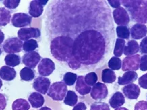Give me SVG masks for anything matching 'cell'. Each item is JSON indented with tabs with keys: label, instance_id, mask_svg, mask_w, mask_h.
I'll return each instance as SVG.
<instances>
[{
	"label": "cell",
	"instance_id": "6da1fadb",
	"mask_svg": "<svg viewBox=\"0 0 147 110\" xmlns=\"http://www.w3.org/2000/svg\"><path fill=\"white\" fill-rule=\"evenodd\" d=\"M51 55L74 70L106 65L115 44L112 12L104 0H55L45 12Z\"/></svg>",
	"mask_w": 147,
	"mask_h": 110
},
{
	"label": "cell",
	"instance_id": "7a4b0ae2",
	"mask_svg": "<svg viewBox=\"0 0 147 110\" xmlns=\"http://www.w3.org/2000/svg\"><path fill=\"white\" fill-rule=\"evenodd\" d=\"M121 3L129 13L132 21L147 23V0H123Z\"/></svg>",
	"mask_w": 147,
	"mask_h": 110
},
{
	"label": "cell",
	"instance_id": "3957f363",
	"mask_svg": "<svg viewBox=\"0 0 147 110\" xmlns=\"http://www.w3.org/2000/svg\"><path fill=\"white\" fill-rule=\"evenodd\" d=\"M67 93V85L62 81L55 82L51 85L48 91L47 95L56 101L64 99Z\"/></svg>",
	"mask_w": 147,
	"mask_h": 110
},
{
	"label": "cell",
	"instance_id": "277c9868",
	"mask_svg": "<svg viewBox=\"0 0 147 110\" xmlns=\"http://www.w3.org/2000/svg\"><path fill=\"white\" fill-rule=\"evenodd\" d=\"M23 41L18 37H10L5 40L1 47L6 54H15L21 52L23 49Z\"/></svg>",
	"mask_w": 147,
	"mask_h": 110
},
{
	"label": "cell",
	"instance_id": "5b68a950",
	"mask_svg": "<svg viewBox=\"0 0 147 110\" xmlns=\"http://www.w3.org/2000/svg\"><path fill=\"white\" fill-rule=\"evenodd\" d=\"M108 90L105 84L98 82L93 86L91 91V97L95 101H102L108 97Z\"/></svg>",
	"mask_w": 147,
	"mask_h": 110
},
{
	"label": "cell",
	"instance_id": "8992f818",
	"mask_svg": "<svg viewBox=\"0 0 147 110\" xmlns=\"http://www.w3.org/2000/svg\"><path fill=\"white\" fill-rule=\"evenodd\" d=\"M112 14L114 21L118 26H126L129 23L131 18L127 11L123 7H119L114 10Z\"/></svg>",
	"mask_w": 147,
	"mask_h": 110
},
{
	"label": "cell",
	"instance_id": "52a82bcc",
	"mask_svg": "<svg viewBox=\"0 0 147 110\" xmlns=\"http://www.w3.org/2000/svg\"><path fill=\"white\" fill-rule=\"evenodd\" d=\"M140 56L138 54L131 56H127L123 60L122 70L124 72L127 71H136L139 69Z\"/></svg>",
	"mask_w": 147,
	"mask_h": 110
},
{
	"label": "cell",
	"instance_id": "ba28073f",
	"mask_svg": "<svg viewBox=\"0 0 147 110\" xmlns=\"http://www.w3.org/2000/svg\"><path fill=\"white\" fill-rule=\"evenodd\" d=\"M18 38L21 41H26L32 38H38L41 35V31L38 28H22L17 32Z\"/></svg>",
	"mask_w": 147,
	"mask_h": 110
},
{
	"label": "cell",
	"instance_id": "9c48e42d",
	"mask_svg": "<svg viewBox=\"0 0 147 110\" xmlns=\"http://www.w3.org/2000/svg\"><path fill=\"white\" fill-rule=\"evenodd\" d=\"M12 24L16 28H22L31 25L32 17L25 13H16L12 16Z\"/></svg>",
	"mask_w": 147,
	"mask_h": 110
},
{
	"label": "cell",
	"instance_id": "30bf717a",
	"mask_svg": "<svg viewBox=\"0 0 147 110\" xmlns=\"http://www.w3.org/2000/svg\"><path fill=\"white\" fill-rule=\"evenodd\" d=\"M38 72L41 76H49L55 70V64L49 58H43L38 65Z\"/></svg>",
	"mask_w": 147,
	"mask_h": 110
},
{
	"label": "cell",
	"instance_id": "8fae6325",
	"mask_svg": "<svg viewBox=\"0 0 147 110\" xmlns=\"http://www.w3.org/2000/svg\"><path fill=\"white\" fill-rule=\"evenodd\" d=\"M51 87V80L44 76H38L33 82V88L38 93L45 95Z\"/></svg>",
	"mask_w": 147,
	"mask_h": 110
},
{
	"label": "cell",
	"instance_id": "7c38bea8",
	"mask_svg": "<svg viewBox=\"0 0 147 110\" xmlns=\"http://www.w3.org/2000/svg\"><path fill=\"white\" fill-rule=\"evenodd\" d=\"M41 56L36 51H32V52L26 53L23 55L22 58V62L26 67L30 68H35L37 66L38 63L40 62Z\"/></svg>",
	"mask_w": 147,
	"mask_h": 110
},
{
	"label": "cell",
	"instance_id": "4fadbf2b",
	"mask_svg": "<svg viewBox=\"0 0 147 110\" xmlns=\"http://www.w3.org/2000/svg\"><path fill=\"white\" fill-rule=\"evenodd\" d=\"M49 2V1H40L34 0L29 3V14L33 18H38L42 15L44 12V5Z\"/></svg>",
	"mask_w": 147,
	"mask_h": 110
},
{
	"label": "cell",
	"instance_id": "5bb4252c",
	"mask_svg": "<svg viewBox=\"0 0 147 110\" xmlns=\"http://www.w3.org/2000/svg\"><path fill=\"white\" fill-rule=\"evenodd\" d=\"M123 93L124 96L128 99L136 100L139 97L140 94V89L139 86L135 84H129L125 85L122 89Z\"/></svg>",
	"mask_w": 147,
	"mask_h": 110
},
{
	"label": "cell",
	"instance_id": "9a60e30c",
	"mask_svg": "<svg viewBox=\"0 0 147 110\" xmlns=\"http://www.w3.org/2000/svg\"><path fill=\"white\" fill-rule=\"evenodd\" d=\"M147 34V27L143 24L136 23L130 29V35L134 39H141Z\"/></svg>",
	"mask_w": 147,
	"mask_h": 110
},
{
	"label": "cell",
	"instance_id": "2e32d148",
	"mask_svg": "<svg viewBox=\"0 0 147 110\" xmlns=\"http://www.w3.org/2000/svg\"><path fill=\"white\" fill-rule=\"evenodd\" d=\"M75 89L77 93H78L80 95L85 96L91 92V87L86 84V82H84V76L81 75V76H78L77 78Z\"/></svg>",
	"mask_w": 147,
	"mask_h": 110
},
{
	"label": "cell",
	"instance_id": "e0dca14e",
	"mask_svg": "<svg viewBox=\"0 0 147 110\" xmlns=\"http://www.w3.org/2000/svg\"><path fill=\"white\" fill-rule=\"evenodd\" d=\"M28 101L32 107L34 109H38L40 107L41 108L45 102V97H44L43 95L38 92L31 93L28 97Z\"/></svg>",
	"mask_w": 147,
	"mask_h": 110
},
{
	"label": "cell",
	"instance_id": "ac0fdd59",
	"mask_svg": "<svg viewBox=\"0 0 147 110\" xmlns=\"http://www.w3.org/2000/svg\"><path fill=\"white\" fill-rule=\"evenodd\" d=\"M138 78V74L135 71H127L125 72L122 76L118 78V84L119 85H127L132 84Z\"/></svg>",
	"mask_w": 147,
	"mask_h": 110
},
{
	"label": "cell",
	"instance_id": "d6986e66",
	"mask_svg": "<svg viewBox=\"0 0 147 110\" xmlns=\"http://www.w3.org/2000/svg\"><path fill=\"white\" fill-rule=\"evenodd\" d=\"M16 72L13 68L3 66L0 68V78L5 81H11L16 78Z\"/></svg>",
	"mask_w": 147,
	"mask_h": 110
},
{
	"label": "cell",
	"instance_id": "ffe728a7",
	"mask_svg": "<svg viewBox=\"0 0 147 110\" xmlns=\"http://www.w3.org/2000/svg\"><path fill=\"white\" fill-rule=\"evenodd\" d=\"M125 102V96L119 91H117V92L114 93L109 100L110 107L113 108V109L121 107V106L123 105Z\"/></svg>",
	"mask_w": 147,
	"mask_h": 110
},
{
	"label": "cell",
	"instance_id": "44dd1931",
	"mask_svg": "<svg viewBox=\"0 0 147 110\" xmlns=\"http://www.w3.org/2000/svg\"><path fill=\"white\" fill-rule=\"evenodd\" d=\"M140 50V46L136 41L131 40L129 41L127 45L125 47L123 54L127 56H131L136 55Z\"/></svg>",
	"mask_w": 147,
	"mask_h": 110
},
{
	"label": "cell",
	"instance_id": "7402d4cb",
	"mask_svg": "<svg viewBox=\"0 0 147 110\" xmlns=\"http://www.w3.org/2000/svg\"><path fill=\"white\" fill-rule=\"evenodd\" d=\"M102 80L104 83H113L116 80V74L115 72L110 68L104 69L102 73Z\"/></svg>",
	"mask_w": 147,
	"mask_h": 110
},
{
	"label": "cell",
	"instance_id": "603a6c76",
	"mask_svg": "<svg viewBox=\"0 0 147 110\" xmlns=\"http://www.w3.org/2000/svg\"><path fill=\"white\" fill-rule=\"evenodd\" d=\"M125 47V41L122 38H117L115 41V48H114L113 54L115 57L119 58L123 54L124 48Z\"/></svg>",
	"mask_w": 147,
	"mask_h": 110
},
{
	"label": "cell",
	"instance_id": "cb8c5ba5",
	"mask_svg": "<svg viewBox=\"0 0 147 110\" xmlns=\"http://www.w3.org/2000/svg\"><path fill=\"white\" fill-rule=\"evenodd\" d=\"M11 12L8 9L0 8V27H5L10 23Z\"/></svg>",
	"mask_w": 147,
	"mask_h": 110
},
{
	"label": "cell",
	"instance_id": "d4e9b609",
	"mask_svg": "<svg viewBox=\"0 0 147 110\" xmlns=\"http://www.w3.org/2000/svg\"><path fill=\"white\" fill-rule=\"evenodd\" d=\"M20 76L23 81H32L35 78V71L30 68L25 67L20 71Z\"/></svg>",
	"mask_w": 147,
	"mask_h": 110
},
{
	"label": "cell",
	"instance_id": "484cf974",
	"mask_svg": "<svg viewBox=\"0 0 147 110\" xmlns=\"http://www.w3.org/2000/svg\"><path fill=\"white\" fill-rule=\"evenodd\" d=\"M30 106L27 100L24 99H17L12 103V110H29Z\"/></svg>",
	"mask_w": 147,
	"mask_h": 110
},
{
	"label": "cell",
	"instance_id": "4316f807",
	"mask_svg": "<svg viewBox=\"0 0 147 110\" xmlns=\"http://www.w3.org/2000/svg\"><path fill=\"white\" fill-rule=\"evenodd\" d=\"M4 61L8 66L15 67L21 64V58L16 54H8L5 56Z\"/></svg>",
	"mask_w": 147,
	"mask_h": 110
},
{
	"label": "cell",
	"instance_id": "83f0119b",
	"mask_svg": "<svg viewBox=\"0 0 147 110\" xmlns=\"http://www.w3.org/2000/svg\"><path fill=\"white\" fill-rule=\"evenodd\" d=\"M78 97L77 96L76 93L73 91H67L65 97L64 98L63 102L65 105L69 106H74L77 104Z\"/></svg>",
	"mask_w": 147,
	"mask_h": 110
},
{
	"label": "cell",
	"instance_id": "f1b7e54d",
	"mask_svg": "<svg viewBox=\"0 0 147 110\" xmlns=\"http://www.w3.org/2000/svg\"><path fill=\"white\" fill-rule=\"evenodd\" d=\"M116 33L119 38L129 39L130 36V30L127 26H118L116 28Z\"/></svg>",
	"mask_w": 147,
	"mask_h": 110
},
{
	"label": "cell",
	"instance_id": "f546056e",
	"mask_svg": "<svg viewBox=\"0 0 147 110\" xmlns=\"http://www.w3.org/2000/svg\"><path fill=\"white\" fill-rule=\"evenodd\" d=\"M108 66L112 70H119L122 67V61L119 58L112 57L108 62Z\"/></svg>",
	"mask_w": 147,
	"mask_h": 110
},
{
	"label": "cell",
	"instance_id": "4dcf8cb0",
	"mask_svg": "<svg viewBox=\"0 0 147 110\" xmlns=\"http://www.w3.org/2000/svg\"><path fill=\"white\" fill-rule=\"evenodd\" d=\"M38 47V43L37 41L34 39H29L28 41L24 42L23 45V49L25 52H32L34 51Z\"/></svg>",
	"mask_w": 147,
	"mask_h": 110
},
{
	"label": "cell",
	"instance_id": "1f68e13d",
	"mask_svg": "<svg viewBox=\"0 0 147 110\" xmlns=\"http://www.w3.org/2000/svg\"><path fill=\"white\" fill-rule=\"evenodd\" d=\"M77 74L76 73L68 72L64 74L63 80V82L67 86H73L77 80Z\"/></svg>",
	"mask_w": 147,
	"mask_h": 110
},
{
	"label": "cell",
	"instance_id": "d6a6232c",
	"mask_svg": "<svg viewBox=\"0 0 147 110\" xmlns=\"http://www.w3.org/2000/svg\"><path fill=\"white\" fill-rule=\"evenodd\" d=\"M97 79H98V76L95 72H89L84 76V82L89 87H91L96 84Z\"/></svg>",
	"mask_w": 147,
	"mask_h": 110
},
{
	"label": "cell",
	"instance_id": "836d02e7",
	"mask_svg": "<svg viewBox=\"0 0 147 110\" xmlns=\"http://www.w3.org/2000/svg\"><path fill=\"white\" fill-rule=\"evenodd\" d=\"M90 110H110V106L104 102H94L91 105Z\"/></svg>",
	"mask_w": 147,
	"mask_h": 110
},
{
	"label": "cell",
	"instance_id": "e575fe53",
	"mask_svg": "<svg viewBox=\"0 0 147 110\" xmlns=\"http://www.w3.org/2000/svg\"><path fill=\"white\" fill-rule=\"evenodd\" d=\"M20 2H21L20 0H4L3 3L6 8L14 10L17 8Z\"/></svg>",
	"mask_w": 147,
	"mask_h": 110
},
{
	"label": "cell",
	"instance_id": "d590c367",
	"mask_svg": "<svg viewBox=\"0 0 147 110\" xmlns=\"http://www.w3.org/2000/svg\"><path fill=\"white\" fill-rule=\"evenodd\" d=\"M139 68L142 71H147V54L140 57Z\"/></svg>",
	"mask_w": 147,
	"mask_h": 110
},
{
	"label": "cell",
	"instance_id": "8d00e7d4",
	"mask_svg": "<svg viewBox=\"0 0 147 110\" xmlns=\"http://www.w3.org/2000/svg\"><path fill=\"white\" fill-rule=\"evenodd\" d=\"M138 84L141 88L147 89V73L141 76L138 78Z\"/></svg>",
	"mask_w": 147,
	"mask_h": 110
},
{
	"label": "cell",
	"instance_id": "74e56055",
	"mask_svg": "<svg viewBox=\"0 0 147 110\" xmlns=\"http://www.w3.org/2000/svg\"><path fill=\"white\" fill-rule=\"evenodd\" d=\"M134 110H147V101H140L136 103L134 107Z\"/></svg>",
	"mask_w": 147,
	"mask_h": 110
},
{
	"label": "cell",
	"instance_id": "f35d334b",
	"mask_svg": "<svg viewBox=\"0 0 147 110\" xmlns=\"http://www.w3.org/2000/svg\"><path fill=\"white\" fill-rule=\"evenodd\" d=\"M140 49L142 54H147V36L143 38L140 44Z\"/></svg>",
	"mask_w": 147,
	"mask_h": 110
},
{
	"label": "cell",
	"instance_id": "ab89813d",
	"mask_svg": "<svg viewBox=\"0 0 147 110\" xmlns=\"http://www.w3.org/2000/svg\"><path fill=\"white\" fill-rule=\"evenodd\" d=\"M7 106V97L5 95L0 93V110H4Z\"/></svg>",
	"mask_w": 147,
	"mask_h": 110
},
{
	"label": "cell",
	"instance_id": "60d3db41",
	"mask_svg": "<svg viewBox=\"0 0 147 110\" xmlns=\"http://www.w3.org/2000/svg\"><path fill=\"white\" fill-rule=\"evenodd\" d=\"M108 2L110 5V6L113 8H119L121 7V1L119 0H108Z\"/></svg>",
	"mask_w": 147,
	"mask_h": 110
},
{
	"label": "cell",
	"instance_id": "b9f144b4",
	"mask_svg": "<svg viewBox=\"0 0 147 110\" xmlns=\"http://www.w3.org/2000/svg\"><path fill=\"white\" fill-rule=\"evenodd\" d=\"M72 110H87V105L83 102H79L74 107Z\"/></svg>",
	"mask_w": 147,
	"mask_h": 110
},
{
	"label": "cell",
	"instance_id": "7bdbcfd3",
	"mask_svg": "<svg viewBox=\"0 0 147 110\" xmlns=\"http://www.w3.org/2000/svg\"><path fill=\"white\" fill-rule=\"evenodd\" d=\"M4 38H5L4 33H3V31L0 29V45H1L3 42L4 41Z\"/></svg>",
	"mask_w": 147,
	"mask_h": 110
},
{
	"label": "cell",
	"instance_id": "ee69618b",
	"mask_svg": "<svg viewBox=\"0 0 147 110\" xmlns=\"http://www.w3.org/2000/svg\"><path fill=\"white\" fill-rule=\"evenodd\" d=\"M38 110H52L51 109V108H49V107H41L40 108V109H39Z\"/></svg>",
	"mask_w": 147,
	"mask_h": 110
},
{
	"label": "cell",
	"instance_id": "f6af8a7d",
	"mask_svg": "<svg viewBox=\"0 0 147 110\" xmlns=\"http://www.w3.org/2000/svg\"><path fill=\"white\" fill-rule=\"evenodd\" d=\"M115 110H129L128 109H127L126 107H119V108H117V109H115Z\"/></svg>",
	"mask_w": 147,
	"mask_h": 110
},
{
	"label": "cell",
	"instance_id": "bcb514c9",
	"mask_svg": "<svg viewBox=\"0 0 147 110\" xmlns=\"http://www.w3.org/2000/svg\"><path fill=\"white\" fill-rule=\"evenodd\" d=\"M2 85H3V82H2V80H1V78H0V89H1V88L2 87Z\"/></svg>",
	"mask_w": 147,
	"mask_h": 110
},
{
	"label": "cell",
	"instance_id": "7dc6e473",
	"mask_svg": "<svg viewBox=\"0 0 147 110\" xmlns=\"http://www.w3.org/2000/svg\"><path fill=\"white\" fill-rule=\"evenodd\" d=\"M1 54H2V50H1V49L0 48V56H1Z\"/></svg>",
	"mask_w": 147,
	"mask_h": 110
}]
</instances>
